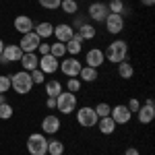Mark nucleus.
Here are the masks:
<instances>
[{
  "label": "nucleus",
  "mask_w": 155,
  "mask_h": 155,
  "mask_svg": "<svg viewBox=\"0 0 155 155\" xmlns=\"http://www.w3.org/2000/svg\"><path fill=\"white\" fill-rule=\"evenodd\" d=\"M104 58H107L110 62H114V64H120V62L128 60V44H126V39L112 41L107 46V50L104 52Z\"/></svg>",
  "instance_id": "nucleus-1"
},
{
  "label": "nucleus",
  "mask_w": 155,
  "mask_h": 155,
  "mask_svg": "<svg viewBox=\"0 0 155 155\" xmlns=\"http://www.w3.org/2000/svg\"><path fill=\"white\" fill-rule=\"evenodd\" d=\"M11 87H12V91L19 93V95H27V93H31V89H33L31 72H27V71L15 72V74L11 77Z\"/></svg>",
  "instance_id": "nucleus-2"
},
{
  "label": "nucleus",
  "mask_w": 155,
  "mask_h": 155,
  "mask_svg": "<svg viewBox=\"0 0 155 155\" xmlns=\"http://www.w3.org/2000/svg\"><path fill=\"white\" fill-rule=\"evenodd\" d=\"M27 151L31 155H46L48 153V139L44 132H33L27 139Z\"/></svg>",
  "instance_id": "nucleus-3"
},
{
  "label": "nucleus",
  "mask_w": 155,
  "mask_h": 155,
  "mask_svg": "<svg viewBox=\"0 0 155 155\" xmlns=\"http://www.w3.org/2000/svg\"><path fill=\"white\" fill-rule=\"evenodd\" d=\"M56 110L62 112L64 116L72 114L77 110V95L71 93V91H62L58 97H56Z\"/></svg>",
  "instance_id": "nucleus-4"
},
{
  "label": "nucleus",
  "mask_w": 155,
  "mask_h": 155,
  "mask_svg": "<svg viewBox=\"0 0 155 155\" xmlns=\"http://www.w3.org/2000/svg\"><path fill=\"white\" fill-rule=\"evenodd\" d=\"M97 114L93 107L89 106H83L77 110V124L79 126H83V128H93V126H97Z\"/></svg>",
  "instance_id": "nucleus-5"
},
{
  "label": "nucleus",
  "mask_w": 155,
  "mask_h": 155,
  "mask_svg": "<svg viewBox=\"0 0 155 155\" xmlns=\"http://www.w3.org/2000/svg\"><path fill=\"white\" fill-rule=\"evenodd\" d=\"M21 56H23V50L19 48V44H17V46H12V44L11 46H4L2 54H0V64L6 66V64H11V62H19Z\"/></svg>",
  "instance_id": "nucleus-6"
},
{
  "label": "nucleus",
  "mask_w": 155,
  "mask_h": 155,
  "mask_svg": "<svg viewBox=\"0 0 155 155\" xmlns=\"http://www.w3.org/2000/svg\"><path fill=\"white\" fill-rule=\"evenodd\" d=\"M58 68L62 71V74H64V77H68V79H71V77H79V72H81V68H83V64L74 58V56H72V58L62 60Z\"/></svg>",
  "instance_id": "nucleus-7"
},
{
  "label": "nucleus",
  "mask_w": 155,
  "mask_h": 155,
  "mask_svg": "<svg viewBox=\"0 0 155 155\" xmlns=\"http://www.w3.org/2000/svg\"><path fill=\"white\" fill-rule=\"evenodd\" d=\"M110 118L114 120L116 124H128V122H130V118H132V112H130L126 106H124V104H118V106L112 107Z\"/></svg>",
  "instance_id": "nucleus-8"
},
{
  "label": "nucleus",
  "mask_w": 155,
  "mask_h": 155,
  "mask_svg": "<svg viewBox=\"0 0 155 155\" xmlns=\"http://www.w3.org/2000/svg\"><path fill=\"white\" fill-rule=\"evenodd\" d=\"M106 29H107V33H112V35H118L120 31L124 29V17L122 15H116V12H110L106 17Z\"/></svg>",
  "instance_id": "nucleus-9"
},
{
  "label": "nucleus",
  "mask_w": 155,
  "mask_h": 155,
  "mask_svg": "<svg viewBox=\"0 0 155 155\" xmlns=\"http://www.w3.org/2000/svg\"><path fill=\"white\" fill-rule=\"evenodd\" d=\"M95 23H104L106 21V17L110 15L107 11V4L106 2H93V4H89V12H87Z\"/></svg>",
  "instance_id": "nucleus-10"
},
{
  "label": "nucleus",
  "mask_w": 155,
  "mask_h": 155,
  "mask_svg": "<svg viewBox=\"0 0 155 155\" xmlns=\"http://www.w3.org/2000/svg\"><path fill=\"white\" fill-rule=\"evenodd\" d=\"M60 66V60L54 58L52 54H46V56H41L39 58V64H37V68L44 72V74H52V72H56Z\"/></svg>",
  "instance_id": "nucleus-11"
},
{
  "label": "nucleus",
  "mask_w": 155,
  "mask_h": 155,
  "mask_svg": "<svg viewBox=\"0 0 155 155\" xmlns=\"http://www.w3.org/2000/svg\"><path fill=\"white\" fill-rule=\"evenodd\" d=\"M39 37L31 31V33H25V35H21V41H19V48L23 50V54H27V52H35L37 46H39Z\"/></svg>",
  "instance_id": "nucleus-12"
},
{
  "label": "nucleus",
  "mask_w": 155,
  "mask_h": 155,
  "mask_svg": "<svg viewBox=\"0 0 155 155\" xmlns=\"http://www.w3.org/2000/svg\"><path fill=\"white\" fill-rule=\"evenodd\" d=\"M41 128H44V134H56L60 130V118L54 116V114H48L41 120Z\"/></svg>",
  "instance_id": "nucleus-13"
},
{
  "label": "nucleus",
  "mask_w": 155,
  "mask_h": 155,
  "mask_svg": "<svg viewBox=\"0 0 155 155\" xmlns=\"http://www.w3.org/2000/svg\"><path fill=\"white\" fill-rule=\"evenodd\" d=\"M85 62H87V66H91V68H99V66L106 62L104 52H101L99 48H91L89 52H87V56H85Z\"/></svg>",
  "instance_id": "nucleus-14"
},
{
  "label": "nucleus",
  "mask_w": 155,
  "mask_h": 155,
  "mask_svg": "<svg viewBox=\"0 0 155 155\" xmlns=\"http://www.w3.org/2000/svg\"><path fill=\"white\" fill-rule=\"evenodd\" d=\"M52 35H56V41H62V44H66L72 35H74V29H72L68 23H60L54 27V33Z\"/></svg>",
  "instance_id": "nucleus-15"
},
{
  "label": "nucleus",
  "mask_w": 155,
  "mask_h": 155,
  "mask_svg": "<svg viewBox=\"0 0 155 155\" xmlns=\"http://www.w3.org/2000/svg\"><path fill=\"white\" fill-rule=\"evenodd\" d=\"M15 29L21 33V35H25V33H31L33 31V21H31V17H27V15H19L17 19H15Z\"/></svg>",
  "instance_id": "nucleus-16"
},
{
  "label": "nucleus",
  "mask_w": 155,
  "mask_h": 155,
  "mask_svg": "<svg viewBox=\"0 0 155 155\" xmlns=\"http://www.w3.org/2000/svg\"><path fill=\"white\" fill-rule=\"evenodd\" d=\"M137 118L141 124H149V122H153L155 118V106H141L139 107V112H137Z\"/></svg>",
  "instance_id": "nucleus-17"
},
{
  "label": "nucleus",
  "mask_w": 155,
  "mask_h": 155,
  "mask_svg": "<svg viewBox=\"0 0 155 155\" xmlns=\"http://www.w3.org/2000/svg\"><path fill=\"white\" fill-rule=\"evenodd\" d=\"M21 64H23V71L31 72L37 68V64H39V58L35 56V52H27V54H23L21 56V60H19Z\"/></svg>",
  "instance_id": "nucleus-18"
},
{
  "label": "nucleus",
  "mask_w": 155,
  "mask_h": 155,
  "mask_svg": "<svg viewBox=\"0 0 155 155\" xmlns=\"http://www.w3.org/2000/svg\"><path fill=\"white\" fill-rule=\"evenodd\" d=\"M64 46H66V54H71V56H79V52L83 50V39L79 37V33H74Z\"/></svg>",
  "instance_id": "nucleus-19"
},
{
  "label": "nucleus",
  "mask_w": 155,
  "mask_h": 155,
  "mask_svg": "<svg viewBox=\"0 0 155 155\" xmlns=\"http://www.w3.org/2000/svg\"><path fill=\"white\" fill-rule=\"evenodd\" d=\"M116 126H118V124L110 118V116L97 120V128H99V132H101V134H114V132H116Z\"/></svg>",
  "instance_id": "nucleus-20"
},
{
  "label": "nucleus",
  "mask_w": 155,
  "mask_h": 155,
  "mask_svg": "<svg viewBox=\"0 0 155 155\" xmlns=\"http://www.w3.org/2000/svg\"><path fill=\"white\" fill-rule=\"evenodd\" d=\"M33 33L39 39H46V37H50L54 33V25L48 23V21H44V23H39V25H33Z\"/></svg>",
  "instance_id": "nucleus-21"
},
{
  "label": "nucleus",
  "mask_w": 155,
  "mask_h": 155,
  "mask_svg": "<svg viewBox=\"0 0 155 155\" xmlns=\"http://www.w3.org/2000/svg\"><path fill=\"white\" fill-rule=\"evenodd\" d=\"M62 91H64V89H62L60 81H56V79L46 81V95H48V97H58Z\"/></svg>",
  "instance_id": "nucleus-22"
},
{
  "label": "nucleus",
  "mask_w": 155,
  "mask_h": 155,
  "mask_svg": "<svg viewBox=\"0 0 155 155\" xmlns=\"http://www.w3.org/2000/svg\"><path fill=\"white\" fill-rule=\"evenodd\" d=\"M79 79L85 81V83H93L97 79V68H91V66H83L81 72H79Z\"/></svg>",
  "instance_id": "nucleus-23"
},
{
  "label": "nucleus",
  "mask_w": 155,
  "mask_h": 155,
  "mask_svg": "<svg viewBox=\"0 0 155 155\" xmlns=\"http://www.w3.org/2000/svg\"><path fill=\"white\" fill-rule=\"evenodd\" d=\"M132 74H134V68H132V64L128 60H124V62L118 64V77L120 79H132Z\"/></svg>",
  "instance_id": "nucleus-24"
},
{
  "label": "nucleus",
  "mask_w": 155,
  "mask_h": 155,
  "mask_svg": "<svg viewBox=\"0 0 155 155\" xmlns=\"http://www.w3.org/2000/svg\"><path fill=\"white\" fill-rule=\"evenodd\" d=\"M77 33H79V37L85 41V39H93V37H95V29H93V25L85 23V25L79 27V31H77Z\"/></svg>",
  "instance_id": "nucleus-25"
},
{
  "label": "nucleus",
  "mask_w": 155,
  "mask_h": 155,
  "mask_svg": "<svg viewBox=\"0 0 155 155\" xmlns=\"http://www.w3.org/2000/svg\"><path fill=\"white\" fill-rule=\"evenodd\" d=\"M60 8L66 12V15H77L79 12V2L77 0H62L60 2Z\"/></svg>",
  "instance_id": "nucleus-26"
},
{
  "label": "nucleus",
  "mask_w": 155,
  "mask_h": 155,
  "mask_svg": "<svg viewBox=\"0 0 155 155\" xmlns=\"http://www.w3.org/2000/svg\"><path fill=\"white\" fill-rule=\"evenodd\" d=\"M50 54L54 56V58H62L64 54H66V46L62 44V41H54V44H50Z\"/></svg>",
  "instance_id": "nucleus-27"
},
{
  "label": "nucleus",
  "mask_w": 155,
  "mask_h": 155,
  "mask_svg": "<svg viewBox=\"0 0 155 155\" xmlns=\"http://www.w3.org/2000/svg\"><path fill=\"white\" fill-rule=\"evenodd\" d=\"M48 153L50 155H62L64 153V143L62 141H48Z\"/></svg>",
  "instance_id": "nucleus-28"
},
{
  "label": "nucleus",
  "mask_w": 155,
  "mask_h": 155,
  "mask_svg": "<svg viewBox=\"0 0 155 155\" xmlns=\"http://www.w3.org/2000/svg\"><path fill=\"white\" fill-rule=\"evenodd\" d=\"M66 91L79 93V91H81V79H79V77H71V79L66 81Z\"/></svg>",
  "instance_id": "nucleus-29"
},
{
  "label": "nucleus",
  "mask_w": 155,
  "mask_h": 155,
  "mask_svg": "<svg viewBox=\"0 0 155 155\" xmlns=\"http://www.w3.org/2000/svg\"><path fill=\"white\" fill-rule=\"evenodd\" d=\"M95 114H97V118H106V116H110V112H112V107L107 106L106 101H101V104H97L95 107Z\"/></svg>",
  "instance_id": "nucleus-30"
},
{
  "label": "nucleus",
  "mask_w": 155,
  "mask_h": 155,
  "mask_svg": "<svg viewBox=\"0 0 155 155\" xmlns=\"http://www.w3.org/2000/svg\"><path fill=\"white\" fill-rule=\"evenodd\" d=\"M107 11H110V12H116V15H122V12H124V2H122V0H110Z\"/></svg>",
  "instance_id": "nucleus-31"
},
{
  "label": "nucleus",
  "mask_w": 155,
  "mask_h": 155,
  "mask_svg": "<svg viewBox=\"0 0 155 155\" xmlns=\"http://www.w3.org/2000/svg\"><path fill=\"white\" fill-rule=\"evenodd\" d=\"M12 106L6 101V104H0V118L2 120H8V118H12Z\"/></svg>",
  "instance_id": "nucleus-32"
},
{
  "label": "nucleus",
  "mask_w": 155,
  "mask_h": 155,
  "mask_svg": "<svg viewBox=\"0 0 155 155\" xmlns=\"http://www.w3.org/2000/svg\"><path fill=\"white\" fill-rule=\"evenodd\" d=\"M37 2H39V6H44L48 11H56V8H60V2L62 0H37Z\"/></svg>",
  "instance_id": "nucleus-33"
},
{
  "label": "nucleus",
  "mask_w": 155,
  "mask_h": 155,
  "mask_svg": "<svg viewBox=\"0 0 155 155\" xmlns=\"http://www.w3.org/2000/svg\"><path fill=\"white\" fill-rule=\"evenodd\" d=\"M44 79H46V74L39 71V68L31 71V81H33V85H44Z\"/></svg>",
  "instance_id": "nucleus-34"
},
{
  "label": "nucleus",
  "mask_w": 155,
  "mask_h": 155,
  "mask_svg": "<svg viewBox=\"0 0 155 155\" xmlns=\"http://www.w3.org/2000/svg\"><path fill=\"white\" fill-rule=\"evenodd\" d=\"M8 89H11V77L0 74V93H6Z\"/></svg>",
  "instance_id": "nucleus-35"
},
{
  "label": "nucleus",
  "mask_w": 155,
  "mask_h": 155,
  "mask_svg": "<svg viewBox=\"0 0 155 155\" xmlns=\"http://www.w3.org/2000/svg\"><path fill=\"white\" fill-rule=\"evenodd\" d=\"M37 52H39L41 56L50 54V44H46V41H39V46H37Z\"/></svg>",
  "instance_id": "nucleus-36"
},
{
  "label": "nucleus",
  "mask_w": 155,
  "mask_h": 155,
  "mask_svg": "<svg viewBox=\"0 0 155 155\" xmlns=\"http://www.w3.org/2000/svg\"><path fill=\"white\" fill-rule=\"evenodd\" d=\"M126 107H128L130 112H139V107H141V101H139V99H130Z\"/></svg>",
  "instance_id": "nucleus-37"
},
{
  "label": "nucleus",
  "mask_w": 155,
  "mask_h": 155,
  "mask_svg": "<svg viewBox=\"0 0 155 155\" xmlns=\"http://www.w3.org/2000/svg\"><path fill=\"white\" fill-rule=\"evenodd\" d=\"M81 25H85V19L83 17H81V15H77V19H74V23L71 25L72 29H74V27H77V29H79V27H81Z\"/></svg>",
  "instance_id": "nucleus-38"
},
{
  "label": "nucleus",
  "mask_w": 155,
  "mask_h": 155,
  "mask_svg": "<svg viewBox=\"0 0 155 155\" xmlns=\"http://www.w3.org/2000/svg\"><path fill=\"white\" fill-rule=\"evenodd\" d=\"M46 106H48L50 110H54V107H56V97H48V99H46Z\"/></svg>",
  "instance_id": "nucleus-39"
},
{
  "label": "nucleus",
  "mask_w": 155,
  "mask_h": 155,
  "mask_svg": "<svg viewBox=\"0 0 155 155\" xmlns=\"http://www.w3.org/2000/svg\"><path fill=\"white\" fill-rule=\"evenodd\" d=\"M124 155H141V153H139V149H134V147H128V149L124 151Z\"/></svg>",
  "instance_id": "nucleus-40"
},
{
  "label": "nucleus",
  "mask_w": 155,
  "mask_h": 155,
  "mask_svg": "<svg viewBox=\"0 0 155 155\" xmlns=\"http://www.w3.org/2000/svg\"><path fill=\"white\" fill-rule=\"evenodd\" d=\"M141 4H145V6H153L155 0H141Z\"/></svg>",
  "instance_id": "nucleus-41"
},
{
  "label": "nucleus",
  "mask_w": 155,
  "mask_h": 155,
  "mask_svg": "<svg viewBox=\"0 0 155 155\" xmlns=\"http://www.w3.org/2000/svg\"><path fill=\"white\" fill-rule=\"evenodd\" d=\"M0 104H6V95L4 93H0Z\"/></svg>",
  "instance_id": "nucleus-42"
},
{
  "label": "nucleus",
  "mask_w": 155,
  "mask_h": 155,
  "mask_svg": "<svg viewBox=\"0 0 155 155\" xmlns=\"http://www.w3.org/2000/svg\"><path fill=\"white\" fill-rule=\"evenodd\" d=\"M2 50H4V41L0 39V54H2Z\"/></svg>",
  "instance_id": "nucleus-43"
}]
</instances>
